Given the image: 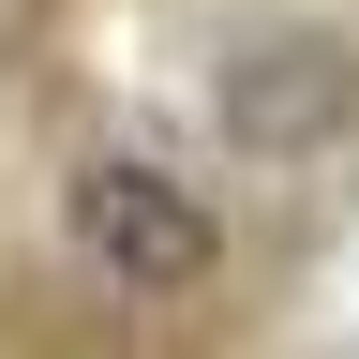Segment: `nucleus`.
Returning a JSON list of instances; mask_svg holds the SVG:
<instances>
[{
  "mask_svg": "<svg viewBox=\"0 0 359 359\" xmlns=\"http://www.w3.org/2000/svg\"><path fill=\"white\" fill-rule=\"evenodd\" d=\"M60 240L105 269L120 299H195L210 269H224V210H210L180 165H150V150H75V180H60Z\"/></svg>",
  "mask_w": 359,
  "mask_h": 359,
  "instance_id": "1",
  "label": "nucleus"
},
{
  "mask_svg": "<svg viewBox=\"0 0 359 359\" xmlns=\"http://www.w3.org/2000/svg\"><path fill=\"white\" fill-rule=\"evenodd\" d=\"M210 135H224L240 165H314V150H344V135H359V45L314 30V15L240 30V45L210 60Z\"/></svg>",
  "mask_w": 359,
  "mask_h": 359,
  "instance_id": "2",
  "label": "nucleus"
}]
</instances>
